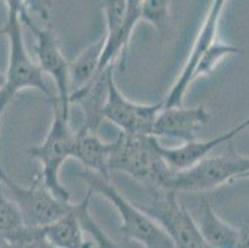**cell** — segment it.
<instances>
[{
    "label": "cell",
    "mask_w": 249,
    "mask_h": 248,
    "mask_svg": "<svg viewBox=\"0 0 249 248\" xmlns=\"http://www.w3.org/2000/svg\"><path fill=\"white\" fill-rule=\"evenodd\" d=\"M225 6L223 0H216L210 8L207 17L203 21L198 36L196 38L191 52L189 55L186 63L183 66L182 71L178 76V81L173 86L166 98L164 99V108H171V107H182L183 95L186 93L187 88L194 81L195 72L202 58L203 54L211 46L212 42L217 40V31H218V22L221 19L222 10Z\"/></svg>",
    "instance_id": "10"
},
{
    "label": "cell",
    "mask_w": 249,
    "mask_h": 248,
    "mask_svg": "<svg viewBox=\"0 0 249 248\" xmlns=\"http://www.w3.org/2000/svg\"><path fill=\"white\" fill-rule=\"evenodd\" d=\"M0 238H1V233H0Z\"/></svg>",
    "instance_id": "29"
},
{
    "label": "cell",
    "mask_w": 249,
    "mask_h": 248,
    "mask_svg": "<svg viewBox=\"0 0 249 248\" xmlns=\"http://www.w3.org/2000/svg\"><path fill=\"white\" fill-rule=\"evenodd\" d=\"M22 226L21 216L15 204L6 196L0 183V232H6Z\"/></svg>",
    "instance_id": "23"
},
{
    "label": "cell",
    "mask_w": 249,
    "mask_h": 248,
    "mask_svg": "<svg viewBox=\"0 0 249 248\" xmlns=\"http://www.w3.org/2000/svg\"><path fill=\"white\" fill-rule=\"evenodd\" d=\"M8 4V19L4 26L0 29V35H5L10 44V56L9 66L6 71V85L0 93L13 98L19 91L25 88H34L44 93L51 102L57 97L52 95L49 83L46 82L44 72L37 63L30 58V55L26 51L22 36L21 20L19 17L20 1L10 0Z\"/></svg>",
    "instance_id": "2"
},
{
    "label": "cell",
    "mask_w": 249,
    "mask_h": 248,
    "mask_svg": "<svg viewBox=\"0 0 249 248\" xmlns=\"http://www.w3.org/2000/svg\"><path fill=\"white\" fill-rule=\"evenodd\" d=\"M244 179H249V170H247L246 172H243V174H241L239 176L235 177L234 180H233V183H234V181H238V180H244Z\"/></svg>",
    "instance_id": "27"
},
{
    "label": "cell",
    "mask_w": 249,
    "mask_h": 248,
    "mask_svg": "<svg viewBox=\"0 0 249 248\" xmlns=\"http://www.w3.org/2000/svg\"><path fill=\"white\" fill-rule=\"evenodd\" d=\"M249 170V158L238 155L233 148L214 156H207L194 167L173 172L159 189L174 192H205L223 184L233 183L235 177Z\"/></svg>",
    "instance_id": "3"
},
{
    "label": "cell",
    "mask_w": 249,
    "mask_h": 248,
    "mask_svg": "<svg viewBox=\"0 0 249 248\" xmlns=\"http://www.w3.org/2000/svg\"><path fill=\"white\" fill-rule=\"evenodd\" d=\"M53 118L46 138L40 145L29 149V154L42 165L41 177L45 186L56 197L70 201L71 196L58 179L60 169L65 160L72 158L76 133L69 126V118L62 114L57 98L51 102Z\"/></svg>",
    "instance_id": "6"
},
{
    "label": "cell",
    "mask_w": 249,
    "mask_h": 248,
    "mask_svg": "<svg viewBox=\"0 0 249 248\" xmlns=\"http://www.w3.org/2000/svg\"><path fill=\"white\" fill-rule=\"evenodd\" d=\"M93 194V190L87 188V194H86L85 199L81 202H78V204H74V215H76L77 220H78L80 225L82 226L83 231L92 236V238L98 245L99 248H117L114 242L104 235V232L102 231L101 227L97 225L94 218L89 213V202L90 197H92Z\"/></svg>",
    "instance_id": "20"
},
{
    "label": "cell",
    "mask_w": 249,
    "mask_h": 248,
    "mask_svg": "<svg viewBox=\"0 0 249 248\" xmlns=\"http://www.w3.org/2000/svg\"><path fill=\"white\" fill-rule=\"evenodd\" d=\"M19 17L21 24H25L31 30L36 38V55L41 71L44 75H50L57 87V101L62 114L69 118L70 113V76L69 66L65 56L62 55L58 42L56 40L55 31L51 24L46 27H40L30 18L25 3L20 1Z\"/></svg>",
    "instance_id": "8"
},
{
    "label": "cell",
    "mask_w": 249,
    "mask_h": 248,
    "mask_svg": "<svg viewBox=\"0 0 249 248\" xmlns=\"http://www.w3.org/2000/svg\"><path fill=\"white\" fill-rule=\"evenodd\" d=\"M114 71V65L99 71L93 78L80 90L70 95V103H77L83 113V124L81 129L97 133L102 120L103 111L109 95V86Z\"/></svg>",
    "instance_id": "11"
},
{
    "label": "cell",
    "mask_w": 249,
    "mask_h": 248,
    "mask_svg": "<svg viewBox=\"0 0 249 248\" xmlns=\"http://www.w3.org/2000/svg\"><path fill=\"white\" fill-rule=\"evenodd\" d=\"M109 149V143H104L97 133L80 129L76 132L72 158L82 163L88 172H94L106 180H110L108 167Z\"/></svg>",
    "instance_id": "14"
},
{
    "label": "cell",
    "mask_w": 249,
    "mask_h": 248,
    "mask_svg": "<svg viewBox=\"0 0 249 248\" xmlns=\"http://www.w3.org/2000/svg\"><path fill=\"white\" fill-rule=\"evenodd\" d=\"M78 176L87 183V188L92 189L93 192L101 194L112 202L121 215V231L126 237L137 241L145 248H175L166 232L138 206L129 202L112 185L110 180H106L88 170L82 172Z\"/></svg>",
    "instance_id": "4"
},
{
    "label": "cell",
    "mask_w": 249,
    "mask_h": 248,
    "mask_svg": "<svg viewBox=\"0 0 249 248\" xmlns=\"http://www.w3.org/2000/svg\"><path fill=\"white\" fill-rule=\"evenodd\" d=\"M247 128H249V118L239 123L238 126H235L227 133L221 134L210 140H194L178 148H166L159 143L158 150L170 169L173 172H181L194 167L195 164L210 156V153H212L219 145L228 144L234 136L246 131Z\"/></svg>",
    "instance_id": "13"
},
{
    "label": "cell",
    "mask_w": 249,
    "mask_h": 248,
    "mask_svg": "<svg viewBox=\"0 0 249 248\" xmlns=\"http://www.w3.org/2000/svg\"><path fill=\"white\" fill-rule=\"evenodd\" d=\"M11 99L6 95H4L3 93H0V120H1V117H3V113H4V109L6 108L8 103L10 102Z\"/></svg>",
    "instance_id": "25"
},
{
    "label": "cell",
    "mask_w": 249,
    "mask_h": 248,
    "mask_svg": "<svg viewBox=\"0 0 249 248\" xmlns=\"http://www.w3.org/2000/svg\"><path fill=\"white\" fill-rule=\"evenodd\" d=\"M9 248H55L47 240L44 229L20 226L11 231L1 232Z\"/></svg>",
    "instance_id": "19"
},
{
    "label": "cell",
    "mask_w": 249,
    "mask_h": 248,
    "mask_svg": "<svg viewBox=\"0 0 249 248\" xmlns=\"http://www.w3.org/2000/svg\"><path fill=\"white\" fill-rule=\"evenodd\" d=\"M104 41H106V38L103 35L94 44L88 46L76 60L70 63L69 76L71 93L87 85L99 72V63H101Z\"/></svg>",
    "instance_id": "18"
},
{
    "label": "cell",
    "mask_w": 249,
    "mask_h": 248,
    "mask_svg": "<svg viewBox=\"0 0 249 248\" xmlns=\"http://www.w3.org/2000/svg\"><path fill=\"white\" fill-rule=\"evenodd\" d=\"M5 85H6V77H5V75L1 72V70H0V92L4 90Z\"/></svg>",
    "instance_id": "26"
},
{
    "label": "cell",
    "mask_w": 249,
    "mask_h": 248,
    "mask_svg": "<svg viewBox=\"0 0 249 248\" xmlns=\"http://www.w3.org/2000/svg\"><path fill=\"white\" fill-rule=\"evenodd\" d=\"M138 208L166 232L175 248H208L196 221L174 191L159 189L149 201Z\"/></svg>",
    "instance_id": "7"
},
{
    "label": "cell",
    "mask_w": 249,
    "mask_h": 248,
    "mask_svg": "<svg viewBox=\"0 0 249 248\" xmlns=\"http://www.w3.org/2000/svg\"><path fill=\"white\" fill-rule=\"evenodd\" d=\"M235 54H243V51L239 47L216 40L214 42H212L211 46L208 47L207 51L203 54L202 58H201L200 63L196 68L194 79H196L197 77L210 75L226 56Z\"/></svg>",
    "instance_id": "21"
},
{
    "label": "cell",
    "mask_w": 249,
    "mask_h": 248,
    "mask_svg": "<svg viewBox=\"0 0 249 248\" xmlns=\"http://www.w3.org/2000/svg\"><path fill=\"white\" fill-rule=\"evenodd\" d=\"M208 248H235L239 229L222 221L212 208L211 201L203 199L200 208V217L196 222Z\"/></svg>",
    "instance_id": "16"
},
{
    "label": "cell",
    "mask_w": 249,
    "mask_h": 248,
    "mask_svg": "<svg viewBox=\"0 0 249 248\" xmlns=\"http://www.w3.org/2000/svg\"><path fill=\"white\" fill-rule=\"evenodd\" d=\"M164 108V102L139 104L129 101L118 90L114 78L109 86V95L103 111L104 119L121 128L122 133L133 135H153L154 123Z\"/></svg>",
    "instance_id": "9"
},
{
    "label": "cell",
    "mask_w": 249,
    "mask_h": 248,
    "mask_svg": "<svg viewBox=\"0 0 249 248\" xmlns=\"http://www.w3.org/2000/svg\"><path fill=\"white\" fill-rule=\"evenodd\" d=\"M109 172H119L142 183L162 185L173 170L170 169L158 150V138L153 135L119 134L109 143Z\"/></svg>",
    "instance_id": "1"
},
{
    "label": "cell",
    "mask_w": 249,
    "mask_h": 248,
    "mask_svg": "<svg viewBox=\"0 0 249 248\" xmlns=\"http://www.w3.org/2000/svg\"><path fill=\"white\" fill-rule=\"evenodd\" d=\"M1 233V232H0ZM0 248H9L8 243L5 242V240L3 238V236H1V238H0Z\"/></svg>",
    "instance_id": "28"
},
{
    "label": "cell",
    "mask_w": 249,
    "mask_h": 248,
    "mask_svg": "<svg viewBox=\"0 0 249 248\" xmlns=\"http://www.w3.org/2000/svg\"><path fill=\"white\" fill-rule=\"evenodd\" d=\"M170 1L166 0H145L140 4V19L150 22L155 29L164 33L169 19Z\"/></svg>",
    "instance_id": "22"
},
{
    "label": "cell",
    "mask_w": 249,
    "mask_h": 248,
    "mask_svg": "<svg viewBox=\"0 0 249 248\" xmlns=\"http://www.w3.org/2000/svg\"><path fill=\"white\" fill-rule=\"evenodd\" d=\"M210 119V114L205 107L185 108L171 107L162 108L156 117L153 128V136L175 138L185 143L196 140V133Z\"/></svg>",
    "instance_id": "12"
},
{
    "label": "cell",
    "mask_w": 249,
    "mask_h": 248,
    "mask_svg": "<svg viewBox=\"0 0 249 248\" xmlns=\"http://www.w3.org/2000/svg\"><path fill=\"white\" fill-rule=\"evenodd\" d=\"M235 248H249V224L239 229L238 242Z\"/></svg>",
    "instance_id": "24"
},
{
    "label": "cell",
    "mask_w": 249,
    "mask_h": 248,
    "mask_svg": "<svg viewBox=\"0 0 249 248\" xmlns=\"http://www.w3.org/2000/svg\"><path fill=\"white\" fill-rule=\"evenodd\" d=\"M0 183L6 196L19 210L22 226L44 229L69 215L73 209L71 201L61 200L52 194L40 174L29 188H22L0 169Z\"/></svg>",
    "instance_id": "5"
},
{
    "label": "cell",
    "mask_w": 249,
    "mask_h": 248,
    "mask_svg": "<svg viewBox=\"0 0 249 248\" xmlns=\"http://www.w3.org/2000/svg\"><path fill=\"white\" fill-rule=\"evenodd\" d=\"M44 232L55 248H93V243L86 241L85 231L77 220L73 209L69 215L44 227Z\"/></svg>",
    "instance_id": "17"
},
{
    "label": "cell",
    "mask_w": 249,
    "mask_h": 248,
    "mask_svg": "<svg viewBox=\"0 0 249 248\" xmlns=\"http://www.w3.org/2000/svg\"><path fill=\"white\" fill-rule=\"evenodd\" d=\"M140 4L139 0H128V11L123 25L118 27L117 30L109 31L104 34V47L102 52L99 71H103L107 67L113 65L114 60L122 56L121 65L124 66L126 51L129 49V41L132 36L135 25L140 19Z\"/></svg>",
    "instance_id": "15"
}]
</instances>
